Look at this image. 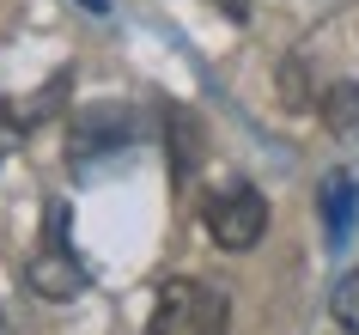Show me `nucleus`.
Returning a JSON list of instances; mask_svg holds the SVG:
<instances>
[{
  "mask_svg": "<svg viewBox=\"0 0 359 335\" xmlns=\"http://www.w3.org/2000/svg\"><path fill=\"white\" fill-rule=\"evenodd\" d=\"M165 140H170V177H177V189H195V165H201V129H195V116L170 110Z\"/></svg>",
  "mask_w": 359,
  "mask_h": 335,
  "instance_id": "423d86ee",
  "label": "nucleus"
},
{
  "mask_svg": "<svg viewBox=\"0 0 359 335\" xmlns=\"http://www.w3.org/2000/svg\"><path fill=\"white\" fill-rule=\"evenodd\" d=\"M79 6H86V13H110V0H79Z\"/></svg>",
  "mask_w": 359,
  "mask_h": 335,
  "instance_id": "9b49d317",
  "label": "nucleus"
},
{
  "mask_svg": "<svg viewBox=\"0 0 359 335\" xmlns=\"http://www.w3.org/2000/svg\"><path fill=\"white\" fill-rule=\"evenodd\" d=\"M25 134H31V129H25V116L13 110V104H0V159H6L13 147H25Z\"/></svg>",
  "mask_w": 359,
  "mask_h": 335,
  "instance_id": "1a4fd4ad",
  "label": "nucleus"
},
{
  "mask_svg": "<svg viewBox=\"0 0 359 335\" xmlns=\"http://www.w3.org/2000/svg\"><path fill=\"white\" fill-rule=\"evenodd\" d=\"M213 6H219L231 25H244V19H250V0H213Z\"/></svg>",
  "mask_w": 359,
  "mask_h": 335,
  "instance_id": "9d476101",
  "label": "nucleus"
},
{
  "mask_svg": "<svg viewBox=\"0 0 359 335\" xmlns=\"http://www.w3.org/2000/svg\"><path fill=\"white\" fill-rule=\"evenodd\" d=\"M329 311H335L341 329L359 335V268H347V275L335 280V293H329Z\"/></svg>",
  "mask_w": 359,
  "mask_h": 335,
  "instance_id": "6e6552de",
  "label": "nucleus"
},
{
  "mask_svg": "<svg viewBox=\"0 0 359 335\" xmlns=\"http://www.w3.org/2000/svg\"><path fill=\"white\" fill-rule=\"evenodd\" d=\"M0 335H6V311H0Z\"/></svg>",
  "mask_w": 359,
  "mask_h": 335,
  "instance_id": "f8f14e48",
  "label": "nucleus"
},
{
  "mask_svg": "<svg viewBox=\"0 0 359 335\" xmlns=\"http://www.w3.org/2000/svg\"><path fill=\"white\" fill-rule=\"evenodd\" d=\"M317 214H323V238H329V250H341V244L353 238V225H359V183H353V171H329V177H323Z\"/></svg>",
  "mask_w": 359,
  "mask_h": 335,
  "instance_id": "39448f33",
  "label": "nucleus"
},
{
  "mask_svg": "<svg viewBox=\"0 0 359 335\" xmlns=\"http://www.w3.org/2000/svg\"><path fill=\"white\" fill-rule=\"evenodd\" d=\"M347 335H353V329H347Z\"/></svg>",
  "mask_w": 359,
  "mask_h": 335,
  "instance_id": "ddd939ff",
  "label": "nucleus"
},
{
  "mask_svg": "<svg viewBox=\"0 0 359 335\" xmlns=\"http://www.w3.org/2000/svg\"><path fill=\"white\" fill-rule=\"evenodd\" d=\"M25 287H31L37 298H49V305H67V298H79L86 287H92V275H86V262H79L74 238H67V202H49L43 244L31 250V262H25Z\"/></svg>",
  "mask_w": 359,
  "mask_h": 335,
  "instance_id": "f257e3e1",
  "label": "nucleus"
},
{
  "mask_svg": "<svg viewBox=\"0 0 359 335\" xmlns=\"http://www.w3.org/2000/svg\"><path fill=\"white\" fill-rule=\"evenodd\" d=\"M201 225H208V238L219 244V250H256L262 232H268L262 189L250 183V177H226V183L201 202Z\"/></svg>",
  "mask_w": 359,
  "mask_h": 335,
  "instance_id": "7ed1b4c3",
  "label": "nucleus"
},
{
  "mask_svg": "<svg viewBox=\"0 0 359 335\" xmlns=\"http://www.w3.org/2000/svg\"><path fill=\"white\" fill-rule=\"evenodd\" d=\"M231 323V298L208 280H165L152 298L147 335H226Z\"/></svg>",
  "mask_w": 359,
  "mask_h": 335,
  "instance_id": "f03ea898",
  "label": "nucleus"
},
{
  "mask_svg": "<svg viewBox=\"0 0 359 335\" xmlns=\"http://www.w3.org/2000/svg\"><path fill=\"white\" fill-rule=\"evenodd\" d=\"M317 110H323V122H329L335 140L359 147V86H353V79H329L323 98H317Z\"/></svg>",
  "mask_w": 359,
  "mask_h": 335,
  "instance_id": "0eeeda50",
  "label": "nucleus"
},
{
  "mask_svg": "<svg viewBox=\"0 0 359 335\" xmlns=\"http://www.w3.org/2000/svg\"><path fill=\"white\" fill-rule=\"evenodd\" d=\"M134 140H140V122H134L128 104H92V110H79L74 129H67V159H74V165H92L97 152L134 147Z\"/></svg>",
  "mask_w": 359,
  "mask_h": 335,
  "instance_id": "20e7f679",
  "label": "nucleus"
}]
</instances>
